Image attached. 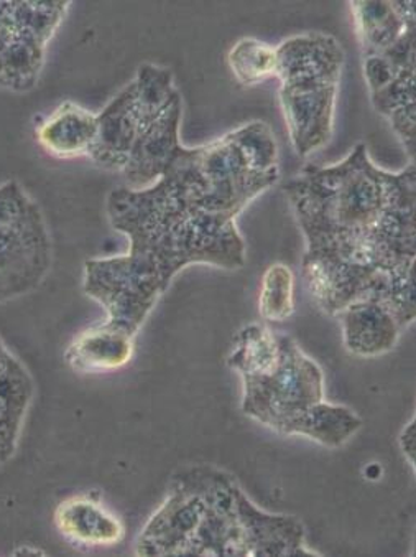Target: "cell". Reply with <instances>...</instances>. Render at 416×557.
Returning a JSON list of instances; mask_svg holds the SVG:
<instances>
[{
	"label": "cell",
	"mask_w": 416,
	"mask_h": 557,
	"mask_svg": "<svg viewBox=\"0 0 416 557\" xmlns=\"http://www.w3.org/2000/svg\"><path fill=\"white\" fill-rule=\"evenodd\" d=\"M139 556H319L305 527L290 515L268 513L245 495L236 476L191 466L169 480L162 507L137 537Z\"/></svg>",
	"instance_id": "3957f363"
},
{
	"label": "cell",
	"mask_w": 416,
	"mask_h": 557,
	"mask_svg": "<svg viewBox=\"0 0 416 557\" xmlns=\"http://www.w3.org/2000/svg\"><path fill=\"white\" fill-rule=\"evenodd\" d=\"M355 35L363 54L380 53L415 32V2H351Z\"/></svg>",
	"instance_id": "5bb4252c"
},
{
	"label": "cell",
	"mask_w": 416,
	"mask_h": 557,
	"mask_svg": "<svg viewBox=\"0 0 416 557\" xmlns=\"http://www.w3.org/2000/svg\"><path fill=\"white\" fill-rule=\"evenodd\" d=\"M96 117L98 127L88 157L105 171L123 172L140 129V109L133 82Z\"/></svg>",
	"instance_id": "9c48e42d"
},
{
	"label": "cell",
	"mask_w": 416,
	"mask_h": 557,
	"mask_svg": "<svg viewBox=\"0 0 416 557\" xmlns=\"http://www.w3.org/2000/svg\"><path fill=\"white\" fill-rule=\"evenodd\" d=\"M278 99L294 152L310 157L328 146L344 73V50L323 32L294 35L277 47Z\"/></svg>",
	"instance_id": "5b68a950"
},
{
	"label": "cell",
	"mask_w": 416,
	"mask_h": 557,
	"mask_svg": "<svg viewBox=\"0 0 416 557\" xmlns=\"http://www.w3.org/2000/svg\"><path fill=\"white\" fill-rule=\"evenodd\" d=\"M136 333L105 320L79 333L65 354L76 373H108L126 367L136 354Z\"/></svg>",
	"instance_id": "8fae6325"
},
{
	"label": "cell",
	"mask_w": 416,
	"mask_h": 557,
	"mask_svg": "<svg viewBox=\"0 0 416 557\" xmlns=\"http://www.w3.org/2000/svg\"><path fill=\"white\" fill-rule=\"evenodd\" d=\"M35 386L27 368L0 342V463L17 450Z\"/></svg>",
	"instance_id": "4fadbf2b"
},
{
	"label": "cell",
	"mask_w": 416,
	"mask_h": 557,
	"mask_svg": "<svg viewBox=\"0 0 416 557\" xmlns=\"http://www.w3.org/2000/svg\"><path fill=\"white\" fill-rule=\"evenodd\" d=\"M400 449L405 454L406 460L415 466V419L408 422L399 438Z\"/></svg>",
	"instance_id": "ac0fdd59"
},
{
	"label": "cell",
	"mask_w": 416,
	"mask_h": 557,
	"mask_svg": "<svg viewBox=\"0 0 416 557\" xmlns=\"http://www.w3.org/2000/svg\"><path fill=\"white\" fill-rule=\"evenodd\" d=\"M227 65L242 85H261L277 76V48L257 38H242L230 48Z\"/></svg>",
	"instance_id": "2e32d148"
},
{
	"label": "cell",
	"mask_w": 416,
	"mask_h": 557,
	"mask_svg": "<svg viewBox=\"0 0 416 557\" xmlns=\"http://www.w3.org/2000/svg\"><path fill=\"white\" fill-rule=\"evenodd\" d=\"M335 319L341 323L345 350L361 358L389 354L406 330L387 307L377 302L352 304Z\"/></svg>",
	"instance_id": "30bf717a"
},
{
	"label": "cell",
	"mask_w": 416,
	"mask_h": 557,
	"mask_svg": "<svg viewBox=\"0 0 416 557\" xmlns=\"http://www.w3.org/2000/svg\"><path fill=\"white\" fill-rule=\"evenodd\" d=\"M54 527L79 546H115L126 536L123 521L92 496L63 499L54 510Z\"/></svg>",
	"instance_id": "7c38bea8"
},
{
	"label": "cell",
	"mask_w": 416,
	"mask_h": 557,
	"mask_svg": "<svg viewBox=\"0 0 416 557\" xmlns=\"http://www.w3.org/2000/svg\"><path fill=\"white\" fill-rule=\"evenodd\" d=\"M259 310L268 322H287L294 313V275L287 264L275 262L262 277Z\"/></svg>",
	"instance_id": "e0dca14e"
},
{
	"label": "cell",
	"mask_w": 416,
	"mask_h": 557,
	"mask_svg": "<svg viewBox=\"0 0 416 557\" xmlns=\"http://www.w3.org/2000/svg\"><path fill=\"white\" fill-rule=\"evenodd\" d=\"M70 8V2H0V85L17 92L37 85L45 48Z\"/></svg>",
	"instance_id": "52a82bcc"
},
{
	"label": "cell",
	"mask_w": 416,
	"mask_h": 557,
	"mask_svg": "<svg viewBox=\"0 0 416 557\" xmlns=\"http://www.w3.org/2000/svg\"><path fill=\"white\" fill-rule=\"evenodd\" d=\"M278 178L277 139L262 121L184 147L152 187L109 195V221L129 238V251L86 262L83 289L108 310V320L137 335L188 265L244 268L237 218Z\"/></svg>",
	"instance_id": "6da1fadb"
},
{
	"label": "cell",
	"mask_w": 416,
	"mask_h": 557,
	"mask_svg": "<svg viewBox=\"0 0 416 557\" xmlns=\"http://www.w3.org/2000/svg\"><path fill=\"white\" fill-rule=\"evenodd\" d=\"M98 117L76 102L65 101L38 123L37 140L41 149L56 159L89 156L94 143Z\"/></svg>",
	"instance_id": "9a60e30c"
},
{
	"label": "cell",
	"mask_w": 416,
	"mask_h": 557,
	"mask_svg": "<svg viewBox=\"0 0 416 557\" xmlns=\"http://www.w3.org/2000/svg\"><path fill=\"white\" fill-rule=\"evenodd\" d=\"M306 239L302 275L329 317L355 302L415 322L416 171H383L357 144L335 165L303 166L285 185Z\"/></svg>",
	"instance_id": "7a4b0ae2"
},
{
	"label": "cell",
	"mask_w": 416,
	"mask_h": 557,
	"mask_svg": "<svg viewBox=\"0 0 416 557\" xmlns=\"http://www.w3.org/2000/svg\"><path fill=\"white\" fill-rule=\"evenodd\" d=\"M227 367L242 380L241 411L277 434L338 449L363 428L357 412L326 399L322 367L290 335L245 325L234 337Z\"/></svg>",
	"instance_id": "277c9868"
},
{
	"label": "cell",
	"mask_w": 416,
	"mask_h": 557,
	"mask_svg": "<svg viewBox=\"0 0 416 557\" xmlns=\"http://www.w3.org/2000/svg\"><path fill=\"white\" fill-rule=\"evenodd\" d=\"M53 262L38 205L17 182L0 185V302L37 289Z\"/></svg>",
	"instance_id": "8992f818"
},
{
	"label": "cell",
	"mask_w": 416,
	"mask_h": 557,
	"mask_svg": "<svg viewBox=\"0 0 416 557\" xmlns=\"http://www.w3.org/2000/svg\"><path fill=\"white\" fill-rule=\"evenodd\" d=\"M184 98L175 99L168 108L150 123L140 127L121 174L133 190L152 187L168 172L184 146L180 143Z\"/></svg>",
	"instance_id": "ba28073f"
}]
</instances>
